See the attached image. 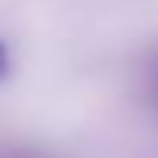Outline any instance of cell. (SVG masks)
<instances>
[{"label": "cell", "instance_id": "6da1fadb", "mask_svg": "<svg viewBox=\"0 0 158 158\" xmlns=\"http://www.w3.org/2000/svg\"><path fill=\"white\" fill-rule=\"evenodd\" d=\"M7 69H10V55H7V48L0 45V79L7 76Z\"/></svg>", "mask_w": 158, "mask_h": 158}]
</instances>
